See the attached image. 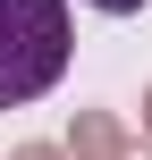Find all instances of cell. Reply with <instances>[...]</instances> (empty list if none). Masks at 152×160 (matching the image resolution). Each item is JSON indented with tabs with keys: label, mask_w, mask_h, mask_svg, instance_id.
I'll return each mask as SVG.
<instances>
[{
	"label": "cell",
	"mask_w": 152,
	"mask_h": 160,
	"mask_svg": "<svg viewBox=\"0 0 152 160\" xmlns=\"http://www.w3.org/2000/svg\"><path fill=\"white\" fill-rule=\"evenodd\" d=\"M93 8H110V17H127V8H144V0H93Z\"/></svg>",
	"instance_id": "obj_4"
},
{
	"label": "cell",
	"mask_w": 152,
	"mask_h": 160,
	"mask_svg": "<svg viewBox=\"0 0 152 160\" xmlns=\"http://www.w3.org/2000/svg\"><path fill=\"white\" fill-rule=\"evenodd\" d=\"M144 127H152V93H144Z\"/></svg>",
	"instance_id": "obj_5"
},
{
	"label": "cell",
	"mask_w": 152,
	"mask_h": 160,
	"mask_svg": "<svg viewBox=\"0 0 152 160\" xmlns=\"http://www.w3.org/2000/svg\"><path fill=\"white\" fill-rule=\"evenodd\" d=\"M68 152H76V160H152V143L118 135V118H102V110H76V135H68Z\"/></svg>",
	"instance_id": "obj_2"
},
{
	"label": "cell",
	"mask_w": 152,
	"mask_h": 160,
	"mask_svg": "<svg viewBox=\"0 0 152 160\" xmlns=\"http://www.w3.org/2000/svg\"><path fill=\"white\" fill-rule=\"evenodd\" d=\"M68 0H0V110L68 76Z\"/></svg>",
	"instance_id": "obj_1"
},
{
	"label": "cell",
	"mask_w": 152,
	"mask_h": 160,
	"mask_svg": "<svg viewBox=\"0 0 152 160\" xmlns=\"http://www.w3.org/2000/svg\"><path fill=\"white\" fill-rule=\"evenodd\" d=\"M8 160H68V152H51V143H25V152H8Z\"/></svg>",
	"instance_id": "obj_3"
}]
</instances>
